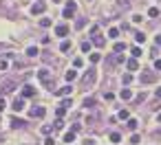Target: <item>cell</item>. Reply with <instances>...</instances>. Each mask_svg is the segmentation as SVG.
I'll list each match as a JSON object with an SVG mask.
<instances>
[{"label": "cell", "mask_w": 161, "mask_h": 145, "mask_svg": "<svg viewBox=\"0 0 161 145\" xmlns=\"http://www.w3.org/2000/svg\"><path fill=\"white\" fill-rule=\"evenodd\" d=\"M130 143H132V145L139 143V134H132V136H130Z\"/></svg>", "instance_id": "f35d334b"}, {"label": "cell", "mask_w": 161, "mask_h": 145, "mask_svg": "<svg viewBox=\"0 0 161 145\" xmlns=\"http://www.w3.org/2000/svg\"><path fill=\"white\" fill-rule=\"evenodd\" d=\"M64 114H66V110H64V108H55V119H62Z\"/></svg>", "instance_id": "4316f807"}, {"label": "cell", "mask_w": 161, "mask_h": 145, "mask_svg": "<svg viewBox=\"0 0 161 145\" xmlns=\"http://www.w3.org/2000/svg\"><path fill=\"white\" fill-rule=\"evenodd\" d=\"M91 81H95V70H91V73L84 77V84H91Z\"/></svg>", "instance_id": "9a60e30c"}, {"label": "cell", "mask_w": 161, "mask_h": 145, "mask_svg": "<svg viewBox=\"0 0 161 145\" xmlns=\"http://www.w3.org/2000/svg\"><path fill=\"white\" fill-rule=\"evenodd\" d=\"M117 35H119V29H115V26H113V29H108V37H117Z\"/></svg>", "instance_id": "7402d4cb"}, {"label": "cell", "mask_w": 161, "mask_h": 145, "mask_svg": "<svg viewBox=\"0 0 161 145\" xmlns=\"http://www.w3.org/2000/svg\"><path fill=\"white\" fill-rule=\"evenodd\" d=\"M137 125L139 123H137L135 119H128V130H137Z\"/></svg>", "instance_id": "83f0119b"}, {"label": "cell", "mask_w": 161, "mask_h": 145, "mask_svg": "<svg viewBox=\"0 0 161 145\" xmlns=\"http://www.w3.org/2000/svg\"><path fill=\"white\" fill-rule=\"evenodd\" d=\"M121 81H124L126 86H130V84H132V75H130V73H126V75L121 77Z\"/></svg>", "instance_id": "ac0fdd59"}, {"label": "cell", "mask_w": 161, "mask_h": 145, "mask_svg": "<svg viewBox=\"0 0 161 145\" xmlns=\"http://www.w3.org/2000/svg\"><path fill=\"white\" fill-rule=\"evenodd\" d=\"M44 145H55V141L51 139V136H46V139H44Z\"/></svg>", "instance_id": "b9f144b4"}, {"label": "cell", "mask_w": 161, "mask_h": 145, "mask_svg": "<svg viewBox=\"0 0 161 145\" xmlns=\"http://www.w3.org/2000/svg\"><path fill=\"white\" fill-rule=\"evenodd\" d=\"M84 105H86V108H91V105L95 108V99H84Z\"/></svg>", "instance_id": "8d00e7d4"}, {"label": "cell", "mask_w": 161, "mask_h": 145, "mask_svg": "<svg viewBox=\"0 0 161 145\" xmlns=\"http://www.w3.org/2000/svg\"><path fill=\"white\" fill-rule=\"evenodd\" d=\"M35 95V88L31 84H24L22 86V99H29V97H33Z\"/></svg>", "instance_id": "277c9868"}, {"label": "cell", "mask_w": 161, "mask_h": 145, "mask_svg": "<svg viewBox=\"0 0 161 145\" xmlns=\"http://www.w3.org/2000/svg\"><path fill=\"white\" fill-rule=\"evenodd\" d=\"M73 13H75V2H66V7H64V18H66V20H71V18H73Z\"/></svg>", "instance_id": "5b68a950"}, {"label": "cell", "mask_w": 161, "mask_h": 145, "mask_svg": "<svg viewBox=\"0 0 161 145\" xmlns=\"http://www.w3.org/2000/svg\"><path fill=\"white\" fill-rule=\"evenodd\" d=\"M60 108H64V110H69V108H71V99H64V101L60 103Z\"/></svg>", "instance_id": "1f68e13d"}, {"label": "cell", "mask_w": 161, "mask_h": 145, "mask_svg": "<svg viewBox=\"0 0 161 145\" xmlns=\"http://www.w3.org/2000/svg\"><path fill=\"white\" fill-rule=\"evenodd\" d=\"M40 26H44V29H46V26H51V18H42V20H40Z\"/></svg>", "instance_id": "f546056e"}, {"label": "cell", "mask_w": 161, "mask_h": 145, "mask_svg": "<svg viewBox=\"0 0 161 145\" xmlns=\"http://www.w3.org/2000/svg\"><path fill=\"white\" fill-rule=\"evenodd\" d=\"M22 108H27L24 99H22V97H18V99H13V103H11V110H13V112H22Z\"/></svg>", "instance_id": "3957f363"}, {"label": "cell", "mask_w": 161, "mask_h": 145, "mask_svg": "<svg viewBox=\"0 0 161 145\" xmlns=\"http://www.w3.org/2000/svg\"><path fill=\"white\" fill-rule=\"evenodd\" d=\"M93 40H95V46H99V49H102V46L106 44V40H104V37H102V35H95Z\"/></svg>", "instance_id": "5bb4252c"}, {"label": "cell", "mask_w": 161, "mask_h": 145, "mask_svg": "<svg viewBox=\"0 0 161 145\" xmlns=\"http://www.w3.org/2000/svg\"><path fill=\"white\" fill-rule=\"evenodd\" d=\"M38 79H40L46 88H53V77H51V73L46 68H40V70H38Z\"/></svg>", "instance_id": "6da1fadb"}, {"label": "cell", "mask_w": 161, "mask_h": 145, "mask_svg": "<svg viewBox=\"0 0 161 145\" xmlns=\"http://www.w3.org/2000/svg\"><path fill=\"white\" fill-rule=\"evenodd\" d=\"M69 49H71V42H69V40H64V42L60 44V51H62V53H66Z\"/></svg>", "instance_id": "ffe728a7"}, {"label": "cell", "mask_w": 161, "mask_h": 145, "mask_svg": "<svg viewBox=\"0 0 161 145\" xmlns=\"http://www.w3.org/2000/svg\"><path fill=\"white\" fill-rule=\"evenodd\" d=\"M7 68H9V62H7V60H0V70H7Z\"/></svg>", "instance_id": "d590c367"}, {"label": "cell", "mask_w": 161, "mask_h": 145, "mask_svg": "<svg viewBox=\"0 0 161 145\" xmlns=\"http://www.w3.org/2000/svg\"><path fill=\"white\" fill-rule=\"evenodd\" d=\"M148 15H150V18H157V15H159V9H157V7H150V9H148Z\"/></svg>", "instance_id": "484cf974"}, {"label": "cell", "mask_w": 161, "mask_h": 145, "mask_svg": "<svg viewBox=\"0 0 161 145\" xmlns=\"http://www.w3.org/2000/svg\"><path fill=\"white\" fill-rule=\"evenodd\" d=\"M150 57H155V60L159 57V46H155V49H152V55H150Z\"/></svg>", "instance_id": "ab89813d"}, {"label": "cell", "mask_w": 161, "mask_h": 145, "mask_svg": "<svg viewBox=\"0 0 161 145\" xmlns=\"http://www.w3.org/2000/svg\"><path fill=\"white\" fill-rule=\"evenodd\" d=\"M44 114H46V108H42V105H35L29 110V117H33V119H42Z\"/></svg>", "instance_id": "7a4b0ae2"}, {"label": "cell", "mask_w": 161, "mask_h": 145, "mask_svg": "<svg viewBox=\"0 0 161 145\" xmlns=\"http://www.w3.org/2000/svg\"><path fill=\"white\" fill-rule=\"evenodd\" d=\"M104 99H106V101H113V99H115V95H113V92H106Z\"/></svg>", "instance_id": "60d3db41"}, {"label": "cell", "mask_w": 161, "mask_h": 145, "mask_svg": "<svg viewBox=\"0 0 161 145\" xmlns=\"http://www.w3.org/2000/svg\"><path fill=\"white\" fill-rule=\"evenodd\" d=\"M44 9H46V7L42 5V2H35V5L31 7V13H33V15H40V13H44Z\"/></svg>", "instance_id": "8992f818"}, {"label": "cell", "mask_w": 161, "mask_h": 145, "mask_svg": "<svg viewBox=\"0 0 161 145\" xmlns=\"http://www.w3.org/2000/svg\"><path fill=\"white\" fill-rule=\"evenodd\" d=\"M75 141V132H66L64 134V143H73Z\"/></svg>", "instance_id": "4fadbf2b"}, {"label": "cell", "mask_w": 161, "mask_h": 145, "mask_svg": "<svg viewBox=\"0 0 161 145\" xmlns=\"http://www.w3.org/2000/svg\"><path fill=\"white\" fill-rule=\"evenodd\" d=\"M51 132H53V125H46V128H42V134H46V136H49Z\"/></svg>", "instance_id": "d6a6232c"}, {"label": "cell", "mask_w": 161, "mask_h": 145, "mask_svg": "<svg viewBox=\"0 0 161 145\" xmlns=\"http://www.w3.org/2000/svg\"><path fill=\"white\" fill-rule=\"evenodd\" d=\"M99 60H102V55H99V53H91V55H88V62H91V64H97Z\"/></svg>", "instance_id": "7c38bea8"}, {"label": "cell", "mask_w": 161, "mask_h": 145, "mask_svg": "<svg viewBox=\"0 0 161 145\" xmlns=\"http://www.w3.org/2000/svg\"><path fill=\"white\" fill-rule=\"evenodd\" d=\"M62 128H64V123H62V119H55V123H53V130H57V132H60Z\"/></svg>", "instance_id": "d4e9b609"}, {"label": "cell", "mask_w": 161, "mask_h": 145, "mask_svg": "<svg viewBox=\"0 0 161 145\" xmlns=\"http://www.w3.org/2000/svg\"><path fill=\"white\" fill-rule=\"evenodd\" d=\"M27 55H29V57H35V55H38V46H29V49H27Z\"/></svg>", "instance_id": "2e32d148"}, {"label": "cell", "mask_w": 161, "mask_h": 145, "mask_svg": "<svg viewBox=\"0 0 161 145\" xmlns=\"http://www.w3.org/2000/svg\"><path fill=\"white\" fill-rule=\"evenodd\" d=\"M66 33H69V26H66V24H60V26H55V35H57V37H64Z\"/></svg>", "instance_id": "ba28073f"}, {"label": "cell", "mask_w": 161, "mask_h": 145, "mask_svg": "<svg viewBox=\"0 0 161 145\" xmlns=\"http://www.w3.org/2000/svg\"><path fill=\"white\" fill-rule=\"evenodd\" d=\"M130 53H132V57L137 60V57L141 55V49H139V46H132V49H130Z\"/></svg>", "instance_id": "cb8c5ba5"}, {"label": "cell", "mask_w": 161, "mask_h": 145, "mask_svg": "<svg viewBox=\"0 0 161 145\" xmlns=\"http://www.w3.org/2000/svg\"><path fill=\"white\" fill-rule=\"evenodd\" d=\"M7 108V103H5V99H0V110H5Z\"/></svg>", "instance_id": "ee69618b"}, {"label": "cell", "mask_w": 161, "mask_h": 145, "mask_svg": "<svg viewBox=\"0 0 161 145\" xmlns=\"http://www.w3.org/2000/svg\"><path fill=\"white\" fill-rule=\"evenodd\" d=\"M71 86H64V88H57V90H53V92H55L57 97H66V95H71Z\"/></svg>", "instance_id": "52a82bcc"}, {"label": "cell", "mask_w": 161, "mask_h": 145, "mask_svg": "<svg viewBox=\"0 0 161 145\" xmlns=\"http://www.w3.org/2000/svg\"><path fill=\"white\" fill-rule=\"evenodd\" d=\"M111 141H113V143H119V141H121V134H119V132H111Z\"/></svg>", "instance_id": "d6986e66"}, {"label": "cell", "mask_w": 161, "mask_h": 145, "mask_svg": "<svg viewBox=\"0 0 161 145\" xmlns=\"http://www.w3.org/2000/svg\"><path fill=\"white\" fill-rule=\"evenodd\" d=\"M11 125H13V128H22V125H24V121H20V119H11Z\"/></svg>", "instance_id": "44dd1931"}, {"label": "cell", "mask_w": 161, "mask_h": 145, "mask_svg": "<svg viewBox=\"0 0 161 145\" xmlns=\"http://www.w3.org/2000/svg\"><path fill=\"white\" fill-rule=\"evenodd\" d=\"M121 51H126V44H124V42H117L115 44V53H121Z\"/></svg>", "instance_id": "603a6c76"}, {"label": "cell", "mask_w": 161, "mask_h": 145, "mask_svg": "<svg viewBox=\"0 0 161 145\" xmlns=\"http://www.w3.org/2000/svg\"><path fill=\"white\" fill-rule=\"evenodd\" d=\"M73 66H75V68H82V66H84V62H82V60H80V57H77V60H75V62H73Z\"/></svg>", "instance_id": "74e56055"}, {"label": "cell", "mask_w": 161, "mask_h": 145, "mask_svg": "<svg viewBox=\"0 0 161 145\" xmlns=\"http://www.w3.org/2000/svg\"><path fill=\"white\" fill-rule=\"evenodd\" d=\"M135 40L141 44V42H146V35H144V33H137V35H135Z\"/></svg>", "instance_id": "e575fe53"}, {"label": "cell", "mask_w": 161, "mask_h": 145, "mask_svg": "<svg viewBox=\"0 0 161 145\" xmlns=\"http://www.w3.org/2000/svg\"><path fill=\"white\" fill-rule=\"evenodd\" d=\"M117 119H128V110L124 108V110H119V114H117Z\"/></svg>", "instance_id": "4dcf8cb0"}, {"label": "cell", "mask_w": 161, "mask_h": 145, "mask_svg": "<svg viewBox=\"0 0 161 145\" xmlns=\"http://www.w3.org/2000/svg\"><path fill=\"white\" fill-rule=\"evenodd\" d=\"M82 51L84 53H91V42H82Z\"/></svg>", "instance_id": "f1b7e54d"}, {"label": "cell", "mask_w": 161, "mask_h": 145, "mask_svg": "<svg viewBox=\"0 0 161 145\" xmlns=\"http://www.w3.org/2000/svg\"><path fill=\"white\" fill-rule=\"evenodd\" d=\"M71 132H75V134H80V132H82V125H71Z\"/></svg>", "instance_id": "836d02e7"}, {"label": "cell", "mask_w": 161, "mask_h": 145, "mask_svg": "<svg viewBox=\"0 0 161 145\" xmlns=\"http://www.w3.org/2000/svg\"><path fill=\"white\" fill-rule=\"evenodd\" d=\"M119 97H121L124 101H130V99H132V90H128V88H126V90H121V95H119Z\"/></svg>", "instance_id": "8fae6325"}, {"label": "cell", "mask_w": 161, "mask_h": 145, "mask_svg": "<svg viewBox=\"0 0 161 145\" xmlns=\"http://www.w3.org/2000/svg\"><path fill=\"white\" fill-rule=\"evenodd\" d=\"M66 81H69V84H71V81H73V79H75V77H77V73H75V70H69V73H66Z\"/></svg>", "instance_id": "e0dca14e"}, {"label": "cell", "mask_w": 161, "mask_h": 145, "mask_svg": "<svg viewBox=\"0 0 161 145\" xmlns=\"http://www.w3.org/2000/svg\"><path fill=\"white\" fill-rule=\"evenodd\" d=\"M84 145H95V141H93V139H86V141H84Z\"/></svg>", "instance_id": "7bdbcfd3"}, {"label": "cell", "mask_w": 161, "mask_h": 145, "mask_svg": "<svg viewBox=\"0 0 161 145\" xmlns=\"http://www.w3.org/2000/svg\"><path fill=\"white\" fill-rule=\"evenodd\" d=\"M13 86H15L13 81H7V84H5V81H2V86H0V92H2V95H5V92H9V90L13 88Z\"/></svg>", "instance_id": "30bf717a"}, {"label": "cell", "mask_w": 161, "mask_h": 145, "mask_svg": "<svg viewBox=\"0 0 161 145\" xmlns=\"http://www.w3.org/2000/svg\"><path fill=\"white\" fill-rule=\"evenodd\" d=\"M126 66H128V70H137V68H139V62H137L135 57H130V60L126 62Z\"/></svg>", "instance_id": "9c48e42d"}]
</instances>
